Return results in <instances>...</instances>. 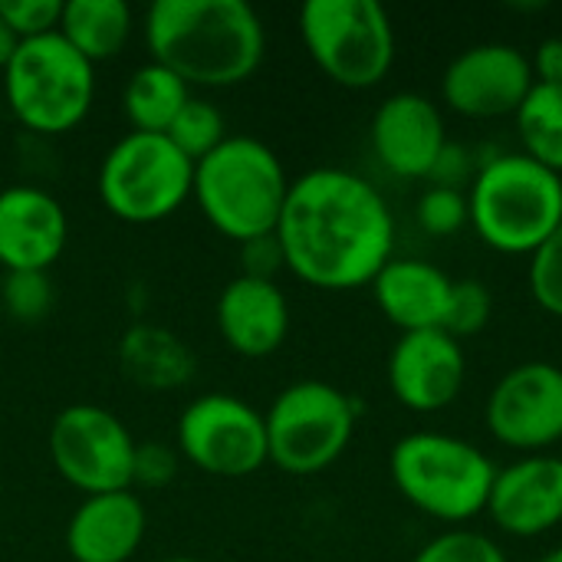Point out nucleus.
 <instances>
[{
    "mask_svg": "<svg viewBox=\"0 0 562 562\" xmlns=\"http://www.w3.org/2000/svg\"><path fill=\"white\" fill-rule=\"evenodd\" d=\"M240 247V263H244V277H257V280H273L286 260H283V247L277 240V234L267 237H254L237 244Z\"/></svg>",
    "mask_w": 562,
    "mask_h": 562,
    "instance_id": "72a5a7b5",
    "label": "nucleus"
},
{
    "mask_svg": "<svg viewBox=\"0 0 562 562\" xmlns=\"http://www.w3.org/2000/svg\"><path fill=\"white\" fill-rule=\"evenodd\" d=\"M395 491L425 517L468 524L487 510L497 464L471 441L445 431H412L389 454Z\"/></svg>",
    "mask_w": 562,
    "mask_h": 562,
    "instance_id": "39448f33",
    "label": "nucleus"
},
{
    "mask_svg": "<svg viewBox=\"0 0 562 562\" xmlns=\"http://www.w3.org/2000/svg\"><path fill=\"white\" fill-rule=\"evenodd\" d=\"M194 161L168 135L128 132L99 165V201L125 224H158L191 201Z\"/></svg>",
    "mask_w": 562,
    "mask_h": 562,
    "instance_id": "6e6552de",
    "label": "nucleus"
},
{
    "mask_svg": "<svg viewBox=\"0 0 562 562\" xmlns=\"http://www.w3.org/2000/svg\"><path fill=\"white\" fill-rule=\"evenodd\" d=\"M217 333L224 346L244 359L273 356L290 336V300L277 280L234 277L224 283L214 306Z\"/></svg>",
    "mask_w": 562,
    "mask_h": 562,
    "instance_id": "a211bd4d",
    "label": "nucleus"
},
{
    "mask_svg": "<svg viewBox=\"0 0 562 562\" xmlns=\"http://www.w3.org/2000/svg\"><path fill=\"white\" fill-rule=\"evenodd\" d=\"M487 431L517 454H547L562 441V369L547 359L514 366L484 405Z\"/></svg>",
    "mask_w": 562,
    "mask_h": 562,
    "instance_id": "f8f14e48",
    "label": "nucleus"
},
{
    "mask_svg": "<svg viewBox=\"0 0 562 562\" xmlns=\"http://www.w3.org/2000/svg\"><path fill=\"white\" fill-rule=\"evenodd\" d=\"M468 214L491 250L533 257L562 224V175L524 151H497L468 188Z\"/></svg>",
    "mask_w": 562,
    "mask_h": 562,
    "instance_id": "20e7f679",
    "label": "nucleus"
},
{
    "mask_svg": "<svg viewBox=\"0 0 562 562\" xmlns=\"http://www.w3.org/2000/svg\"><path fill=\"white\" fill-rule=\"evenodd\" d=\"M286 270L316 290L369 286L395 254V217L375 184L346 168L290 181L277 224Z\"/></svg>",
    "mask_w": 562,
    "mask_h": 562,
    "instance_id": "f257e3e1",
    "label": "nucleus"
},
{
    "mask_svg": "<svg viewBox=\"0 0 562 562\" xmlns=\"http://www.w3.org/2000/svg\"><path fill=\"white\" fill-rule=\"evenodd\" d=\"M527 283H530V296L537 300V306L562 319V224L530 257Z\"/></svg>",
    "mask_w": 562,
    "mask_h": 562,
    "instance_id": "c756f323",
    "label": "nucleus"
},
{
    "mask_svg": "<svg viewBox=\"0 0 562 562\" xmlns=\"http://www.w3.org/2000/svg\"><path fill=\"white\" fill-rule=\"evenodd\" d=\"M494 313V296L481 280H454L451 290V303H448V316H445V333L454 336L458 342L468 336H477L481 329H487Z\"/></svg>",
    "mask_w": 562,
    "mask_h": 562,
    "instance_id": "cd10ccee",
    "label": "nucleus"
},
{
    "mask_svg": "<svg viewBox=\"0 0 562 562\" xmlns=\"http://www.w3.org/2000/svg\"><path fill=\"white\" fill-rule=\"evenodd\" d=\"M477 168H481V161H474V151L468 145H458V142L448 138V145L441 148V155H438L428 181H431V188L468 191L471 181H474V175H477Z\"/></svg>",
    "mask_w": 562,
    "mask_h": 562,
    "instance_id": "473e14b6",
    "label": "nucleus"
},
{
    "mask_svg": "<svg viewBox=\"0 0 562 562\" xmlns=\"http://www.w3.org/2000/svg\"><path fill=\"white\" fill-rule=\"evenodd\" d=\"M537 562H562V547H557V550H550V553H543Z\"/></svg>",
    "mask_w": 562,
    "mask_h": 562,
    "instance_id": "e433bc0d",
    "label": "nucleus"
},
{
    "mask_svg": "<svg viewBox=\"0 0 562 562\" xmlns=\"http://www.w3.org/2000/svg\"><path fill=\"white\" fill-rule=\"evenodd\" d=\"M16 46H20V40L13 36V30H10L7 20L0 16V72H3V66L10 63V56L16 53Z\"/></svg>",
    "mask_w": 562,
    "mask_h": 562,
    "instance_id": "c9c22d12",
    "label": "nucleus"
},
{
    "mask_svg": "<svg viewBox=\"0 0 562 562\" xmlns=\"http://www.w3.org/2000/svg\"><path fill=\"white\" fill-rule=\"evenodd\" d=\"M165 135L171 138V145L181 155H188L191 161H201L227 138V125H224V115L217 105H211L201 95H191Z\"/></svg>",
    "mask_w": 562,
    "mask_h": 562,
    "instance_id": "393cba45",
    "label": "nucleus"
},
{
    "mask_svg": "<svg viewBox=\"0 0 562 562\" xmlns=\"http://www.w3.org/2000/svg\"><path fill=\"white\" fill-rule=\"evenodd\" d=\"M0 16L20 43L36 40L59 30L63 0H0Z\"/></svg>",
    "mask_w": 562,
    "mask_h": 562,
    "instance_id": "7c9ffc66",
    "label": "nucleus"
},
{
    "mask_svg": "<svg viewBox=\"0 0 562 562\" xmlns=\"http://www.w3.org/2000/svg\"><path fill=\"white\" fill-rule=\"evenodd\" d=\"M188 99L191 89L184 86V79H178L171 69L158 63H145L132 72V79L122 89V112L132 132L165 135Z\"/></svg>",
    "mask_w": 562,
    "mask_h": 562,
    "instance_id": "5701e85b",
    "label": "nucleus"
},
{
    "mask_svg": "<svg viewBox=\"0 0 562 562\" xmlns=\"http://www.w3.org/2000/svg\"><path fill=\"white\" fill-rule=\"evenodd\" d=\"M178 454L211 474L240 481L270 464L263 415L231 392H211L184 405L175 428Z\"/></svg>",
    "mask_w": 562,
    "mask_h": 562,
    "instance_id": "9b49d317",
    "label": "nucleus"
},
{
    "mask_svg": "<svg viewBox=\"0 0 562 562\" xmlns=\"http://www.w3.org/2000/svg\"><path fill=\"white\" fill-rule=\"evenodd\" d=\"M135 448L128 425L102 405H66L46 438L49 461L56 474L76 487L82 497L132 491Z\"/></svg>",
    "mask_w": 562,
    "mask_h": 562,
    "instance_id": "9d476101",
    "label": "nucleus"
},
{
    "mask_svg": "<svg viewBox=\"0 0 562 562\" xmlns=\"http://www.w3.org/2000/svg\"><path fill=\"white\" fill-rule=\"evenodd\" d=\"M468 382L464 346L445 329L402 333L389 356V389L398 405L418 415L445 412Z\"/></svg>",
    "mask_w": 562,
    "mask_h": 562,
    "instance_id": "4468645a",
    "label": "nucleus"
},
{
    "mask_svg": "<svg viewBox=\"0 0 562 562\" xmlns=\"http://www.w3.org/2000/svg\"><path fill=\"white\" fill-rule=\"evenodd\" d=\"M3 310L16 323H43L56 303V286L49 273H3L0 286Z\"/></svg>",
    "mask_w": 562,
    "mask_h": 562,
    "instance_id": "a878e982",
    "label": "nucleus"
},
{
    "mask_svg": "<svg viewBox=\"0 0 562 562\" xmlns=\"http://www.w3.org/2000/svg\"><path fill=\"white\" fill-rule=\"evenodd\" d=\"M418 227L431 237H454L471 224L468 214V191H451V188H425L418 204H415Z\"/></svg>",
    "mask_w": 562,
    "mask_h": 562,
    "instance_id": "c85d7f7f",
    "label": "nucleus"
},
{
    "mask_svg": "<svg viewBox=\"0 0 562 562\" xmlns=\"http://www.w3.org/2000/svg\"><path fill=\"white\" fill-rule=\"evenodd\" d=\"M300 40L319 72L342 89H372L395 63V26L375 0H306Z\"/></svg>",
    "mask_w": 562,
    "mask_h": 562,
    "instance_id": "0eeeda50",
    "label": "nucleus"
},
{
    "mask_svg": "<svg viewBox=\"0 0 562 562\" xmlns=\"http://www.w3.org/2000/svg\"><path fill=\"white\" fill-rule=\"evenodd\" d=\"M178 464H181L178 448L145 441V445L135 448L132 487H135V484H142V487H168V484L175 481V474H178Z\"/></svg>",
    "mask_w": 562,
    "mask_h": 562,
    "instance_id": "2f4dec72",
    "label": "nucleus"
},
{
    "mask_svg": "<svg viewBox=\"0 0 562 562\" xmlns=\"http://www.w3.org/2000/svg\"><path fill=\"white\" fill-rule=\"evenodd\" d=\"M0 76L13 119L36 135L72 132L95 99V66L79 56L59 30L23 40Z\"/></svg>",
    "mask_w": 562,
    "mask_h": 562,
    "instance_id": "423d86ee",
    "label": "nucleus"
},
{
    "mask_svg": "<svg viewBox=\"0 0 562 562\" xmlns=\"http://www.w3.org/2000/svg\"><path fill=\"white\" fill-rule=\"evenodd\" d=\"M69 240V217L59 198L36 184L0 191V267L3 273H49Z\"/></svg>",
    "mask_w": 562,
    "mask_h": 562,
    "instance_id": "dca6fc26",
    "label": "nucleus"
},
{
    "mask_svg": "<svg viewBox=\"0 0 562 562\" xmlns=\"http://www.w3.org/2000/svg\"><path fill=\"white\" fill-rule=\"evenodd\" d=\"M530 69L537 82L547 86H562V36H547L537 43L530 56Z\"/></svg>",
    "mask_w": 562,
    "mask_h": 562,
    "instance_id": "f704fd0d",
    "label": "nucleus"
},
{
    "mask_svg": "<svg viewBox=\"0 0 562 562\" xmlns=\"http://www.w3.org/2000/svg\"><path fill=\"white\" fill-rule=\"evenodd\" d=\"M369 138L375 158L395 178L428 181L441 148L448 145V128L441 109L425 92H392L375 109Z\"/></svg>",
    "mask_w": 562,
    "mask_h": 562,
    "instance_id": "f3484780",
    "label": "nucleus"
},
{
    "mask_svg": "<svg viewBox=\"0 0 562 562\" xmlns=\"http://www.w3.org/2000/svg\"><path fill=\"white\" fill-rule=\"evenodd\" d=\"M286 194L290 178L280 155L254 135H227L211 155L194 161L191 201L234 244L277 234Z\"/></svg>",
    "mask_w": 562,
    "mask_h": 562,
    "instance_id": "7ed1b4c3",
    "label": "nucleus"
},
{
    "mask_svg": "<svg viewBox=\"0 0 562 562\" xmlns=\"http://www.w3.org/2000/svg\"><path fill=\"white\" fill-rule=\"evenodd\" d=\"M356 422L359 405L342 389L319 379L293 382L263 415L270 464L296 477L319 474L346 454Z\"/></svg>",
    "mask_w": 562,
    "mask_h": 562,
    "instance_id": "1a4fd4ad",
    "label": "nucleus"
},
{
    "mask_svg": "<svg viewBox=\"0 0 562 562\" xmlns=\"http://www.w3.org/2000/svg\"><path fill=\"white\" fill-rule=\"evenodd\" d=\"M148 530L145 504L135 491L82 497L66 524V553L72 562H128Z\"/></svg>",
    "mask_w": 562,
    "mask_h": 562,
    "instance_id": "6ab92c4d",
    "label": "nucleus"
},
{
    "mask_svg": "<svg viewBox=\"0 0 562 562\" xmlns=\"http://www.w3.org/2000/svg\"><path fill=\"white\" fill-rule=\"evenodd\" d=\"M135 16L125 0H63L59 36L92 66L115 59L132 40Z\"/></svg>",
    "mask_w": 562,
    "mask_h": 562,
    "instance_id": "4be33fe9",
    "label": "nucleus"
},
{
    "mask_svg": "<svg viewBox=\"0 0 562 562\" xmlns=\"http://www.w3.org/2000/svg\"><path fill=\"white\" fill-rule=\"evenodd\" d=\"M484 514L501 533L517 540L557 530L562 524L560 454H520L507 468H497Z\"/></svg>",
    "mask_w": 562,
    "mask_h": 562,
    "instance_id": "2eb2a0df",
    "label": "nucleus"
},
{
    "mask_svg": "<svg viewBox=\"0 0 562 562\" xmlns=\"http://www.w3.org/2000/svg\"><path fill=\"white\" fill-rule=\"evenodd\" d=\"M151 63L184 86L231 89L247 82L267 53V30L247 0H155L145 10Z\"/></svg>",
    "mask_w": 562,
    "mask_h": 562,
    "instance_id": "f03ea898",
    "label": "nucleus"
},
{
    "mask_svg": "<svg viewBox=\"0 0 562 562\" xmlns=\"http://www.w3.org/2000/svg\"><path fill=\"white\" fill-rule=\"evenodd\" d=\"M514 125L524 145L520 151L562 175V86L533 82L514 115Z\"/></svg>",
    "mask_w": 562,
    "mask_h": 562,
    "instance_id": "b1692460",
    "label": "nucleus"
},
{
    "mask_svg": "<svg viewBox=\"0 0 562 562\" xmlns=\"http://www.w3.org/2000/svg\"><path fill=\"white\" fill-rule=\"evenodd\" d=\"M158 562H204V560H194V557H168V560H158Z\"/></svg>",
    "mask_w": 562,
    "mask_h": 562,
    "instance_id": "4c0bfd02",
    "label": "nucleus"
},
{
    "mask_svg": "<svg viewBox=\"0 0 562 562\" xmlns=\"http://www.w3.org/2000/svg\"><path fill=\"white\" fill-rule=\"evenodd\" d=\"M533 82L530 56L520 46L477 43L448 63L441 76V99L464 119H501L517 115Z\"/></svg>",
    "mask_w": 562,
    "mask_h": 562,
    "instance_id": "ddd939ff",
    "label": "nucleus"
},
{
    "mask_svg": "<svg viewBox=\"0 0 562 562\" xmlns=\"http://www.w3.org/2000/svg\"><path fill=\"white\" fill-rule=\"evenodd\" d=\"M412 562H507V553L487 533L454 527L428 540Z\"/></svg>",
    "mask_w": 562,
    "mask_h": 562,
    "instance_id": "bb28decb",
    "label": "nucleus"
},
{
    "mask_svg": "<svg viewBox=\"0 0 562 562\" xmlns=\"http://www.w3.org/2000/svg\"><path fill=\"white\" fill-rule=\"evenodd\" d=\"M122 375L148 392H175L194 379L198 359L181 336L165 326L138 323L119 342Z\"/></svg>",
    "mask_w": 562,
    "mask_h": 562,
    "instance_id": "412c9836",
    "label": "nucleus"
},
{
    "mask_svg": "<svg viewBox=\"0 0 562 562\" xmlns=\"http://www.w3.org/2000/svg\"><path fill=\"white\" fill-rule=\"evenodd\" d=\"M382 316L402 333L441 329L451 303L454 280L418 257H392L369 283Z\"/></svg>",
    "mask_w": 562,
    "mask_h": 562,
    "instance_id": "aec40b11",
    "label": "nucleus"
}]
</instances>
